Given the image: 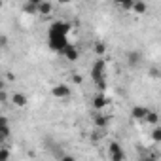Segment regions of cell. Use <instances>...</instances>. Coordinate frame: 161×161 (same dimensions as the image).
<instances>
[{"label":"cell","mask_w":161,"mask_h":161,"mask_svg":"<svg viewBox=\"0 0 161 161\" xmlns=\"http://www.w3.org/2000/svg\"><path fill=\"white\" fill-rule=\"evenodd\" d=\"M97 51H99V53H104V46H103V44H97Z\"/></svg>","instance_id":"2e32d148"},{"label":"cell","mask_w":161,"mask_h":161,"mask_svg":"<svg viewBox=\"0 0 161 161\" xmlns=\"http://www.w3.org/2000/svg\"><path fill=\"white\" fill-rule=\"evenodd\" d=\"M93 106H95L97 110H103L104 106H108V99H106V95L99 93L97 97H93Z\"/></svg>","instance_id":"277c9868"},{"label":"cell","mask_w":161,"mask_h":161,"mask_svg":"<svg viewBox=\"0 0 161 161\" xmlns=\"http://www.w3.org/2000/svg\"><path fill=\"white\" fill-rule=\"evenodd\" d=\"M63 55H64L68 61H76V59H78V51H76V47H74V46H68V47L63 51Z\"/></svg>","instance_id":"8992f818"},{"label":"cell","mask_w":161,"mask_h":161,"mask_svg":"<svg viewBox=\"0 0 161 161\" xmlns=\"http://www.w3.org/2000/svg\"><path fill=\"white\" fill-rule=\"evenodd\" d=\"M12 101H14V104H15V106H19V108H23V106L27 104V97H25V95H21V93H15Z\"/></svg>","instance_id":"ba28073f"},{"label":"cell","mask_w":161,"mask_h":161,"mask_svg":"<svg viewBox=\"0 0 161 161\" xmlns=\"http://www.w3.org/2000/svg\"><path fill=\"white\" fill-rule=\"evenodd\" d=\"M150 76H153V78H161V72H159L157 68H150Z\"/></svg>","instance_id":"5bb4252c"},{"label":"cell","mask_w":161,"mask_h":161,"mask_svg":"<svg viewBox=\"0 0 161 161\" xmlns=\"http://www.w3.org/2000/svg\"><path fill=\"white\" fill-rule=\"evenodd\" d=\"M61 161H76V159L70 157V155H61Z\"/></svg>","instance_id":"9a60e30c"},{"label":"cell","mask_w":161,"mask_h":161,"mask_svg":"<svg viewBox=\"0 0 161 161\" xmlns=\"http://www.w3.org/2000/svg\"><path fill=\"white\" fill-rule=\"evenodd\" d=\"M142 161H153V155H152V153H148L146 157H142Z\"/></svg>","instance_id":"e0dca14e"},{"label":"cell","mask_w":161,"mask_h":161,"mask_svg":"<svg viewBox=\"0 0 161 161\" xmlns=\"http://www.w3.org/2000/svg\"><path fill=\"white\" fill-rule=\"evenodd\" d=\"M148 112H150V110H148V108H144V106H135L131 114H133V118H135V119L144 121V119H146V116H148Z\"/></svg>","instance_id":"5b68a950"},{"label":"cell","mask_w":161,"mask_h":161,"mask_svg":"<svg viewBox=\"0 0 161 161\" xmlns=\"http://www.w3.org/2000/svg\"><path fill=\"white\" fill-rule=\"evenodd\" d=\"M146 10H148V6H146L144 2H135V4H133V12H135L136 15H142Z\"/></svg>","instance_id":"9c48e42d"},{"label":"cell","mask_w":161,"mask_h":161,"mask_svg":"<svg viewBox=\"0 0 161 161\" xmlns=\"http://www.w3.org/2000/svg\"><path fill=\"white\" fill-rule=\"evenodd\" d=\"M152 138L155 142H161V127H153L152 129Z\"/></svg>","instance_id":"8fae6325"},{"label":"cell","mask_w":161,"mask_h":161,"mask_svg":"<svg viewBox=\"0 0 161 161\" xmlns=\"http://www.w3.org/2000/svg\"><path fill=\"white\" fill-rule=\"evenodd\" d=\"M95 123H97V127L104 129V127H106V118H104V116H97V118H95Z\"/></svg>","instance_id":"7c38bea8"},{"label":"cell","mask_w":161,"mask_h":161,"mask_svg":"<svg viewBox=\"0 0 161 161\" xmlns=\"http://www.w3.org/2000/svg\"><path fill=\"white\" fill-rule=\"evenodd\" d=\"M144 121H146V123H153V125H155V123L159 121V116H157L155 112H148V116H146V119H144Z\"/></svg>","instance_id":"30bf717a"},{"label":"cell","mask_w":161,"mask_h":161,"mask_svg":"<svg viewBox=\"0 0 161 161\" xmlns=\"http://www.w3.org/2000/svg\"><path fill=\"white\" fill-rule=\"evenodd\" d=\"M8 155H10V150H8V146H4L2 148V161H8Z\"/></svg>","instance_id":"4fadbf2b"},{"label":"cell","mask_w":161,"mask_h":161,"mask_svg":"<svg viewBox=\"0 0 161 161\" xmlns=\"http://www.w3.org/2000/svg\"><path fill=\"white\" fill-rule=\"evenodd\" d=\"M51 10H53V6L49 2H38V14L47 15V14H51Z\"/></svg>","instance_id":"52a82bcc"},{"label":"cell","mask_w":161,"mask_h":161,"mask_svg":"<svg viewBox=\"0 0 161 161\" xmlns=\"http://www.w3.org/2000/svg\"><path fill=\"white\" fill-rule=\"evenodd\" d=\"M91 76L95 82H101V80H106V61L99 59L93 66H91Z\"/></svg>","instance_id":"6da1fadb"},{"label":"cell","mask_w":161,"mask_h":161,"mask_svg":"<svg viewBox=\"0 0 161 161\" xmlns=\"http://www.w3.org/2000/svg\"><path fill=\"white\" fill-rule=\"evenodd\" d=\"M108 153H110V159H112V161H123V159H125L123 148H121L116 140H112V142L108 144Z\"/></svg>","instance_id":"7a4b0ae2"},{"label":"cell","mask_w":161,"mask_h":161,"mask_svg":"<svg viewBox=\"0 0 161 161\" xmlns=\"http://www.w3.org/2000/svg\"><path fill=\"white\" fill-rule=\"evenodd\" d=\"M51 93H53V97H61V99H64V97L70 95V87L64 86V84H59V86H55V87L51 89Z\"/></svg>","instance_id":"3957f363"}]
</instances>
